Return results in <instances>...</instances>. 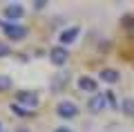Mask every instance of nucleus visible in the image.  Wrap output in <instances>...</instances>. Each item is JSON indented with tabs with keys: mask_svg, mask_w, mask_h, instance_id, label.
Segmentation results:
<instances>
[{
	"mask_svg": "<svg viewBox=\"0 0 134 132\" xmlns=\"http://www.w3.org/2000/svg\"><path fill=\"white\" fill-rule=\"evenodd\" d=\"M9 54H11V47L7 45V43H2V40H0V58L9 56Z\"/></svg>",
	"mask_w": 134,
	"mask_h": 132,
	"instance_id": "ddd939ff",
	"label": "nucleus"
},
{
	"mask_svg": "<svg viewBox=\"0 0 134 132\" xmlns=\"http://www.w3.org/2000/svg\"><path fill=\"white\" fill-rule=\"evenodd\" d=\"M87 108L92 110V112H103V110L107 108V99L105 94H94L90 99V103H87Z\"/></svg>",
	"mask_w": 134,
	"mask_h": 132,
	"instance_id": "423d86ee",
	"label": "nucleus"
},
{
	"mask_svg": "<svg viewBox=\"0 0 134 132\" xmlns=\"http://www.w3.org/2000/svg\"><path fill=\"white\" fill-rule=\"evenodd\" d=\"M123 25H125V27H132V25H134V18H132V16H125V18H123Z\"/></svg>",
	"mask_w": 134,
	"mask_h": 132,
	"instance_id": "4468645a",
	"label": "nucleus"
},
{
	"mask_svg": "<svg viewBox=\"0 0 134 132\" xmlns=\"http://www.w3.org/2000/svg\"><path fill=\"white\" fill-rule=\"evenodd\" d=\"M81 34V27H69V29H65V31L60 34V47H65V45H69V43H74L76 40V36Z\"/></svg>",
	"mask_w": 134,
	"mask_h": 132,
	"instance_id": "0eeeda50",
	"label": "nucleus"
},
{
	"mask_svg": "<svg viewBox=\"0 0 134 132\" xmlns=\"http://www.w3.org/2000/svg\"><path fill=\"white\" fill-rule=\"evenodd\" d=\"M56 114L63 119H74L78 114V108L76 103H72V101H60V103L56 105Z\"/></svg>",
	"mask_w": 134,
	"mask_h": 132,
	"instance_id": "f03ea898",
	"label": "nucleus"
},
{
	"mask_svg": "<svg viewBox=\"0 0 134 132\" xmlns=\"http://www.w3.org/2000/svg\"><path fill=\"white\" fill-rule=\"evenodd\" d=\"M11 112L18 114V117H31V110H25L20 103H11Z\"/></svg>",
	"mask_w": 134,
	"mask_h": 132,
	"instance_id": "9b49d317",
	"label": "nucleus"
},
{
	"mask_svg": "<svg viewBox=\"0 0 134 132\" xmlns=\"http://www.w3.org/2000/svg\"><path fill=\"white\" fill-rule=\"evenodd\" d=\"M121 110L125 117H134V99H123L121 101Z\"/></svg>",
	"mask_w": 134,
	"mask_h": 132,
	"instance_id": "9d476101",
	"label": "nucleus"
},
{
	"mask_svg": "<svg viewBox=\"0 0 134 132\" xmlns=\"http://www.w3.org/2000/svg\"><path fill=\"white\" fill-rule=\"evenodd\" d=\"M119 78H121V74L116 70H112V67L100 72V81H105V83H119Z\"/></svg>",
	"mask_w": 134,
	"mask_h": 132,
	"instance_id": "1a4fd4ad",
	"label": "nucleus"
},
{
	"mask_svg": "<svg viewBox=\"0 0 134 132\" xmlns=\"http://www.w3.org/2000/svg\"><path fill=\"white\" fill-rule=\"evenodd\" d=\"M2 14H5L7 23H16V20H20L25 16V7L23 5H7L2 9Z\"/></svg>",
	"mask_w": 134,
	"mask_h": 132,
	"instance_id": "20e7f679",
	"label": "nucleus"
},
{
	"mask_svg": "<svg viewBox=\"0 0 134 132\" xmlns=\"http://www.w3.org/2000/svg\"><path fill=\"white\" fill-rule=\"evenodd\" d=\"M0 132H2V123H0Z\"/></svg>",
	"mask_w": 134,
	"mask_h": 132,
	"instance_id": "f3484780",
	"label": "nucleus"
},
{
	"mask_svg": "<svg viewBox=\"0 0 134 132\" xmlns=\"http://www.w3.org/2000/svg\"><path fill=\"white\" fill-rule=\"evenodd\" d=\"M0 29L5 31V36L9 38V40H25L27 38V27H23V25L18 23H7V20H0Z\"/></svg>",
	"mask_w": 134,
	"mask_h": 132,
	"instance_id": "f257e3e1",
	"label": "nucleus"
},
{
	"mask_svg": "<svg viewBox=\"0 0 134 132\" xmlns=\"http://www.w3.org/2000/svg\"><path fill=\"white\" fill-rule=\"evenodd\" d=\"M67 58H69V52H67V47H60V45H56V47L49 49V61L54 63V65H65Z\"/></svg>",
	"mask_w": 134,
	"mask_h": 132,
	"instance_id": "7ed1b4c3",
	"label": "nucleus"
},
{
	"mask_svg": "<svg viewBox=\"0 0 134 132\" xmlns=\"http://www.w3.org/2000/svg\"><path fill=\"white\" fill-rule=\"evenodd\" d=\"M54 132H74V130H72V128H67V125H60V128H56Z\"/></svg>",
	"mask_w": 134,
	"mask_h": 132,
	"instance_id": "2eb2a0df",
	"label": "nucleus"
},
{
	"mask_svg": "<svg viewBox=\"0 0 134 132\" xmlns=\"http://www.w3.org/2000/svg\"><path fill=\"white\" fill-rule=\"evenodd\" d=\"M18 103H25L29 110L34 112V108H38V94L36 92H18Z\"/></svg>",
	"mask_w": 134,
	"mask_h": 132,
	"instance_id": "39448f33",
	"label": "nucleus"
},
{
	"mask_svg": "<svg viewBox=\"0 0 134 132\" xmlns=\"http://www.w3.org/2000/svg\"><path fill=\"white\" fill-rule=\"evenodd\" d=\"M11 90V78L7 74H0V92H7Z\"/></svg>",
	"mask_w": 134,
	"mask_h": 132,
	"instance_id": "f8f14e48",
	"label": "nucleus"
},
{
	"mask_svg": "<svg viewBox=\"0 0 134 132\" xmlns=\"http://www.w3.org/2000/svg\"><path fill=\"white\" fill-rule=\"evenodd\" d=\"M16 132H29V130H27V128H18V130H16Z\"/></svg>",
	"mask_w": 134,
	"mask_h": 132,
	"instance_id": "dca6fc26",
	"label": "nucleus"
},
{
	"mask_svg": "<svg viewBox=\"0 0 134 132\" xmlns=\"http://www.w3.org/2000/svg\"><path fill=\"white\" fill-rule=\"evenodd\" d=\"M78 87H81L83 92H96V90H98L96 81L90 78V76H81V78H78Z\"/></svg>",
	"mask_w": 134,
	"mask_h": 132,
	"instance_id": "6e6552de",
	"label": "nucleus"
}]
</instances>
